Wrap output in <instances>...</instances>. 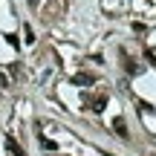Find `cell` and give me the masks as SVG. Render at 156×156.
<instances>
[{
	"mask_svg": "<svg viewBox=\"0 0 156 156\" xmlns=\"http://www.w3.org/2000/svg\"><path fill=\"white\" fill-rule=\"evenodd\" d=\"M81 101H84V107H90L93 113H101L107 107V95L104 93H84Z\"/></svg>",
	"mask_w": 156,
	"mask_h": 156,
	"instance_id": "cell-1",
	"label": "cell"
},
{
	"mask_svg": "<svg viewBox=\"0 0 156 156\" xmlns=\"http://www.w3.org/2000/svg\"><path fill=\"white\" fill-rule=\"evenodd\" d=\"M93 81H95V78L90 75V73H78V75H73V84H75V87H90Z\"/></svg>",
	"mask_w": 156,
	"mask_h": 156,
	"instance_id": "cell-2",
	"label": "cell"
},
{
	"mask_svg": "<svg viewBox=\"0 0 156 156\" xmlns=\"http://www.w3.org/2000/svg\"><path fill=\"white\" fill-rule=\"evenodd\" d=\"M6 151H9L12 156H26V153H23V147L17 145V142L12 139V136H6Z\"/></svg>",
	"mask_w": 156,
	"mask_h": 156,
	"instance_id": "cell-3",
	"label": "cell"
},
{
	"mask_svg": "<svg viewBox=\"0 0 156 156\" xmlns=\"http://www.w3.org/2000/svg\"><path fill=\"white\" fill-rule=\"evenodd\" d=\"M113 130H116L122 139L127 136V124H124V119H122V116H116V119H113Z\"/></svg>",
	"mask_w": 156,
	"mask_h": 156,
	"instance_id": "cell-4",
	"label": "cell"
},
{
	"mask_svg": "<svg viewBox=\"0 0 156 156\" xmlns=\"http://www.w3.org/2000/svg\"><path fill=\"white\" fill-rule=\"evenodd\" d=\"M23 38H26V44H35V32H32V26H23Z\"/></svg>",
	"mask_w": 156,
	"mask_h": 156,
	"instance_id": "cell-5",
	"label": "cell"
},
{
	"mask_svg": "<svg viewBox=\"0 0 156 156\" xmlns=\"http://www.w3.org/2000/svg\"><path fill=\"white\" fill-rule=\"evenodd\" d=\"M41 145H44L46 151H55V142H52V139H41Z\"/></svg>",
	"mask_w": 156,
	"mask_h": 156,
	"instance_id": "cell-6",
	"label": "cell"
},
{
	"mask_svg": "<svg viewBox=\"0 0 156 156\" xmlns=\"http://www.w3.org/2000/svg\"><path fill=\"white\" fill-rule=\"evenodd\" d=\"M6 41H9V44L15 46V49H17V46H20V41H17V35H6Z\"/></svg>",
	"mask_w": 156,
	"mask_h": 156,
	"instance_id": "cell-7",
	"label": "cell"
},
{
	"mask_svg": "<svg viewBox=\"0 0 156 156\" xmlns=\"http://www.w3.org/2000/svg\"><path fill=\"white\" fill-rule=\"evenodd\" d=\"M145 55H147V61H151V64H153V67H156V52H153V49H147V52H145Z\"/></svg>",
	"mask_w": 156,
	"mask_h": 156,
	"instance_id": "cell-8",
	"label": "cell"
},
{
	"mask_svg": "<svg viewBox=\"0 0 156 156\" xmlns=\"http://www.w3.org/2000/svg\"><path fill=\"white\" fill-rule=\"evenodd\" d=\"M26 3H29V6H38V3H41V0H26Z\"/></svg>",
	"mask_w": 156,
	"mask_h": 156,
	"instance_id": "cell-9",
	"label": "cell"
}]
</instances>
